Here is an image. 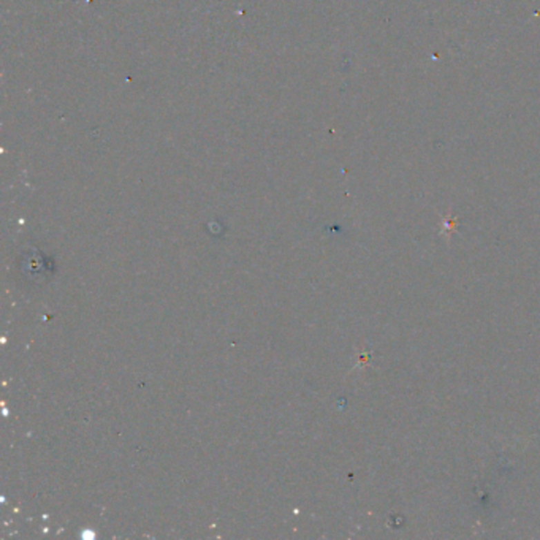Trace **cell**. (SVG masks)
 I'll use <instances>...</instances> for the list:
<instances>
[]
</instances>
